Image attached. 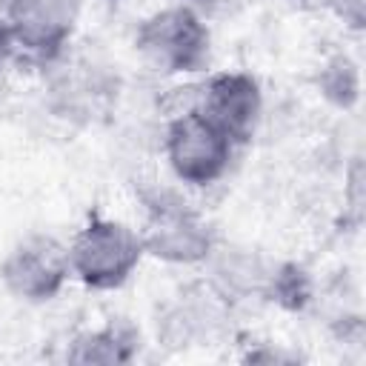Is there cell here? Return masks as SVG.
Here are the masks:
<instances>
[{
  "label": "cell",
  "instance_id": "obj_7",
  "mask_svg": "<svg viewBox=\"0 0 366 366\" xmlns=\"http://www.w3.org/2000/svg\"><path fill=\"white\" fill-rule=\"evenodd\" d=\"M143 249L174 263H192L209 254V232L180 200H157L149 206L146 229L140 232Z\"/></svg>",
  "mask_w": 366,
  "mask_h": 366
},
{
  "label": "cell",
  "instance_id": "obj_2",
  "mask_svg": "<svg viewBox=\"0 0 366 366\" xmlns=\"http://www.w3.org/2000/svg\"><path fill=\"white\" fill-rule=\"evenodd\" d=\"M66 249L71 274L92 289H117L126 283L146 252L140 232L106 217L89 220Z\"/></svg>",
  "mask_w": 366,
  "mask_h": 366
},
{
  "label": "cell",
  "instance_id": "obj_6",
  "mask_svg": "<svg viewBox=\"0 0 366 366\" xmlns=\"http://www.w3.org/2000/svg\"><path fill=\"white\" fill-rule=\"evenodd\" d=\"M77 0H0V20L6 23L14 51L51 57L63 49L71 31Z\"/></svg>",
  "mask_w": 366,
  "mask_h": 366
},
{
  "label": "cell",
  "instance_id": "obj_8",
  "mask_svg": "<svg viewBox=\"0 0 366 366\" xmlns=\"http://www.w3.org/2000/svg\"><path fill=\"white\" fill-rule=\"evenodd\" d=\"M132 340L114 329V326H106V329H97V332H86L74 340V349L69 352L71 360H80V363H123L132 357Z\"/></svg>",
  "mask_w": 366,
  "mask_h": 366
},
{
  "label": "cell",
  "instance_id": "obj_1",
  "mask_svg": "<svg viewBox=\"0 0 366 366\" xmlns=\"http://www.w3.org/2000/svg\"><path fill=\"white\" fill-rule=\"evenodd\" d=\"M237 143L214 126L194 103L189 100L177 109L166 129V157L177 180L189 186H209L220 180L232 163Z\"/></svg>",
  "mask_w": 366,
  "mask_h": 366
},
{
  "label": "cell",
  "instance_id": "obj_4",
  "mask_svg": "<svg viewBox=\"0 0 366 366\" xmlns=\"http://www.w3.org/2000/svg\"><path fill=\"white\" fill-rule=\"evenodd\" d=\"M0 277L20 300H51L63 289L66 277H71L69 249L49 234H31L9 252L0 266Z\"/></svg>",
  "mask_w": 366,
  "mask_h": 366
},
{
  "label": "cell",
  "instance_id": "obj_10",
  "mask_svg": "<svg viewBox=\"0 0 366 366\" xmlns=\"http://www.w3.org/2000/svg\"><path fill=\"white\" fill-rule=\"evenodd\" d=\"M343 3H346V6L352 9L349 14L355 17V26H357V20H360V11H363V0H343Z\"/></svg>",
  "mask_w": 366,
  "mask_h": 366
},
{
  "label": "cell",
  "instance_id": "obj_5",
  "mask_svg": "<svg viewBox=\"0 0 366 366\" xmlns=\"http://www.w3.org/2000/svg\"><path fill=\"white\" fill-rule=\"evenodd\" d=\"M192 103L200 109L214 126H220L237 146L246 143L260 120L263 97L260 86L252 74L243 71H220L192 89Z\"/></svg>",
  "mask_w": 366,
  "mask_h": 366
},
{
  "label": "cell",
  "instance_id": "obj_9",
  "mask_svg": "<svg viewBox=\"0 0 366 366\" xmlns=\"http://www.w3.org/2000/svg\"><path fill=\"white\" fill-rule=\"evenodd\" d=\"M14 54V43H11V34L6 29V23L0 20V69L6 66V60Z\"/></svg>",
  "mask_w": 366,
  "mask_h": 366
},
{
  "label": "cell",
  "instance_id": "obj_3",
  "mask_svg": "<svg viewBox=\"0 0 366 366\" xmlns=\"http://www.w3.org/2000/svg\"><path fill=\"white\" fill-rule=\"evenodd\" d=\"M134 46L143 60L163 74L197 71L209 60V29L192 6L174 3L143 20Z\"/></svg>",
  "mask_w": 366,
  "mask_h": 366
}]
</instances>
